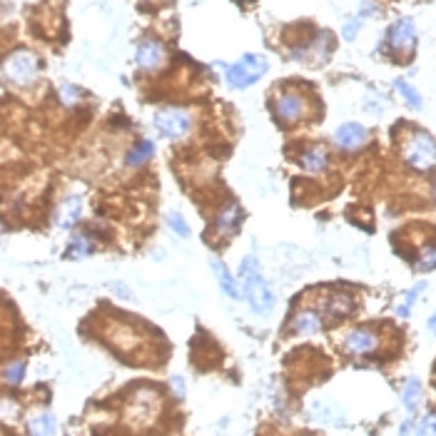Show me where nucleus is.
<instances>
[{"instance_id": "nucleus-1", "label": "nucleus", "mask_w": 436, "mask_h": 436, "mask_svg": "<svg viewBox=\"0 0 436 436\" xmlns=\"http://www.w3.org/2000/svg\"><path fill=\"white\" fill-rule=\"evenodd\" d=\"M239 284H242V297L247 299V305L257 314H269L274 309V289L267 284V280L262 277L260 260L257 255H247L239 264Z\"/></svg>"}, {"instance_id": "nucleus-2", "label": "nucleus", "mask_w": 436, "mask_h": 436, "mask_svg": "<svg viewBox=\"0 0 436 436\" xmlns=\"http://www.w3.org/2000/svg\"><path fill=\"white\" fill-rule=\"evenodd\" d=\"M404 160L409 167L419 172H429L436 167V143L429 132L417 130L414 135L406 137L404 143Z\"/></svg>"}, {"instance_id": "nucleus-3", "label": "nucleus", "mask_w": 436, "mask_h": 436, "mask_svg": "<svg viewBox=\"0 0 436 436\" xmlns=\"http://www.w3.org/2000/svg\"><path fill=\"white\" fill-rule=\"evenodd\" d=\"M37 73H40V62L30 50H15L3 62V78L12 85H30L37 80Z\"/></svg>"}, {"instance_id": "nucleus-4", "label": "nucleus", "mask_w": 436, "mask_h": 436, "mask_svg": "<svg viewBox=\"0 0 436 436\" xmlns=\"http://www.w3.org/2000/svg\"><path fill=\"white\" fill-rule=\"evenodd\" d=\"M267 73V60L262 55H242L235 65H224V78L232 87H249Z\"/></svg>"}, {"instance_id": "nucleus-5", "label": "nucleus", "mask_w": 436, "mask_h": 436, "mask_svg": "<svg viewBox=\"0 0 436 436\" xmlns=\"http://www.w3.org/2000/svg\"><path fill=\"white\" fill-rule=\"evenodd\" d=\"M152 125H155V130L160 132V135L170 137V140H180V137L190 130L192 120H190V115H187L185 110L167 107V110L157 112L155 120H152Z\"/></svg>"}, {"instance_id": "nucleus-6", "label": "nucleus", "mask_w": 436, "mask_h": 436, "mask_svg": "<svg viewBox=\"0 0 436 436\" xmlns=\"http://www.w3.org/2000/svg\"><path fill=\"white\" fill-rule=\"evenodd\" d=\"M389 45L399 53H411L414 45H417V28H414V20L401 18L392 25L389 30Z\"/></svg>"}, {"instance_id": "nucleus-7", "label": "nucleus", "mask_w": 436, "mask_h": 436, "mask_svg": "<svg viewBox=\"0 0 436 436\" xmlns=\"http://www.w3.org/2000/svg\"><path fill=\"white\" fill-rule=\"evenodd\" d=\"M165 62V48L157 40H143L137 45V65L143 70H157Z\"/></svg>"}, {"instance_id": "nucleus-8", "label": "nucleus", "mask_w": 436, "mask_h": 436, "mask_svg": "<svg viewBox=\"0 0 436 436\" xmlns=\"http://www.w3.org/2000/svg\"><path fill=\"white\" fill-rule=\"evenodd\" d=\"M334 143L342 149H359L361 145L367 143V130L359 122H344L334 132Z\"/></svg>"}, {"instance_id": "nucleus-9", "label": "nucleus", "mask_w": 436, "mask_h": 436, "mask_svg": "<svg viewBox=\"0 0 436 436\" xmlns=\"http://www.w3.org/2000/svg\"><path fill=\"white\" fill-rule=\"evenodd\" d=\"M376 344H379V339H376V334L369 329L349 331L347 339H344V349H347L349 354H369V352L376 349Z\"/></svg>"}, {"instance_id": "nucleus-10", "label": "nucleus", "mask_w": 436, "mask_h": 436, "mask_svg": "<svg viewBox=\"0 0 436 436\" xmlns=\"http://www.w3.org/2000/svg\"><path fill=\"white\" fill-rule=\"evenodd\" d=\"M305 100L299 98V95L287 93L277 100V112H280V118L287 120V122H297L302 115H305Z\"/></svg>"}, {"instance_id": "nucleus-11", "label": "nucleus", "mask_w": 436, "mask_h": 436, "mask_svg": "<svg viewBox=\"0 0 436 436\" xmlns=\"http://www.w3.org/2000/svg\"><path fill=\"white\" fill-rule=\"evenodd\" d=\"M28 431H30V436H55V431H57L55 414H50V411L33 414L30 421H28Z\"/></svg>"}, {"instance_id": "nucleus-12", "label": "nucleus", "mask_w": 436, "mask_h": 436, "mask_svg": "<svg viewBox=\"0 0 436 436\" xmlns=\"http://www.w3.org/2000/svg\"><path fill=\"white\" fill-rule=\"evenodd\" d=\"M210 267H212V272H215V280L219 282V287H222V289H224V294H227V297L237 299V297H239V294H242V289L237 287L235 277H232L230 269L224 267L222 262H219V260H210Z\"/></svg>"}, {"instance_id": "nucleus-13", "label": "nucleus", "mask_w": 436, "mask_h": 436, "mask_svg": "<svg viewBox=\"0 0 436 436\" xmlns=\"http://www.w3.org/2000/svg\"><path fill=\"white\" fill-rule=\"evenodd\" d=\"M80 212H82V199L78 197V194H73V197L65 199V205H62L60 210V217H57V224H60L62 230H68V227H73V224L80 219Z\"/></svg>"}, {"instance_id": "nucleus-14", "label": "nucleus", "mask_w": 436, "mask_h": 436, "mask_svg": "<svg viewBox=\"0 0 436 436\" xmlns=\"http://www.w3.org/2000/svg\"><path fill=\"white\" fill-rule=\"evenodd\" d=\"M419 401H421V381L417 376H411L404 384V392H401V404H404V409L409 414H417Z\"/></svg>"}, {"instance_id": "nucleus-15", "label": "nucleus", "mask_w": 436, "mask_h": 436, "mask_svg": "<svg viewBox=\"0 0 436 436\" xmlns=\"http://www.w3.org/2000/svg\"><path fill=\"white\" fill-rule=\"evenodd\" d=\"M294 329L299 334H317V331H322V317H319L317 311H302L294 319Z\"/></svg>"}, {"instance_id": "nucleus-16", "label": "nucleus", "mask_w": 436, "mask_h": 436, "mask_svg": "<svg viewBox=\"0 0 436 436\" xmlns=\"http://www.w3.org/2000/svg\"><path fill=\"white\" fill-rule=\"evenodd\" d=\"M152 152H155V143H152V140H143V143H137L135 147L127 152L125 160H127L130 167H140L143 162H147L149 157H152Z\"/></svg>"}, {"instance_id": "nucleus-17", "label": "nucleus", "mask_w": 436, "mask_h": 436, "mask_svg": "<svg viewBox=\"0 0 436 436\" xmlns=\"http://www.w3.org/2000/svg\"><path fill=\"white\" fill-rule=\"evenodd\" d=\"M242 222V210L237 205H227L224 212L217 217V230L219 232H235Z\"/></svg>"}, {"instance_id": "nucleus-18", "label": "nucleus", "mask_w": 436, "mask_h": 436, "mask_svg": "<svg viewBox=\"0 0 436 436\" xmlns=\"http://www.w3.org/2000/svg\"><path fill=\"white\" fill-rule=\"evenodd\" d=\"M302 167L307 170V172H322L324 167H327V152H324L322 147H311L307 149L305 155H302Z\"/></svg>"}, {"instance_id": "nucleus-19", "label": "nucleus", "mask_w": 436, "mask_h": 436, "mask_svg": "<svg viewBox=\"0 0 436 436\" xmlns=\"http://www.w3.org/2000/svg\"><path fill=\"white\" fill-rule=\"evenodd\" d=\"M352 309H354V299L349 297V294H334L329 299V305H327V311H329L331 317H347Z\"/></svg>"}, {"instance_id": "nucleus-20", "label": "nucleus", "mask_w": 436, "mask_h": 436, "mask_svg": "<svg viewBox=\"0 0 436 436\" xmlns=\"http://www.w3.org/2000/svg\"><path fill=\"white\" fill-rule=\"evenodd\" d=\"M394 87H397L399 93H401V98L406 100V105H411L414 110H421L424 102H421V95L414 90V87L409 85L406 80H394Z\"/></svg>"}, {"instance_id": "nucleus-21", "label": "nucleus", "mask_w": 436, "mask_h": 436, "mask_svg": "<svg viewBox=\"0 0 436 436\" xmlns=\"http://www.w3.org/2000/svg\"><path fill=\"white\" fill-rule=\"evenodd\" d=\"M90 249H93V244H90V239H87L85 235H75L73 237V242H70V247H68V260H80V257H85V255H90Z\"/></svg>"}, {"instance_id": "nucleus-22", "label": "nucleus", "mask_w": 436, "mask_h": 436, "mask_svg": "<svg viewBox=\"0 0 436 436\" xmlns=\"http://www.w3.org/2000/svg\"><path fill=\"white\" fill-rule=\"evenodd\" d=\"M23 376H25L23 361H10V364H6V369H3V379H6L8 386H18L20 381H23Z\"/></svg>"}, {"instance_id": "nucleus-23", "label": "nucleus", "mask_w": 436, "mask_h": 436, "mask_svg": "<svg viewBox=\"0 0 436 436\" xmlns=\"http://www.w3.org/2000/svg\"><path fill=\"white\" fill-rule=\"evenodd\" d=\"M424 289H426V282H419L417 287H414V289H409V292L404 294V305L399 307L397 309V314L399 317H409V309H411V305H414V302H417V297L419 294L424 292Z\"/></svg>"}, {"instance_id": "nucleus-24", "label": "nucleus", "mask_w": 436, "mask_h": 436, "mask_svg": "<svg viewBox=\"0 0 436 436\" xmlns=\"http://www.w3.org/2000/svg\"><path fill=\"white\" fill-rule=\"evenodd\" d=\"M167 224H170V230H172L177 237H190V227H187L185 217H182L180 212H170V215H167Z\"/></svg>"}, {"instance_id": "nucleus-25", "label": "nucleus", "mask_w": 436, "mask_h": 436, "mask_svg": "<svg viewBox=\"0 0 436 436\" xmlns=\"http://www.w3.org/2000/svg\"><path fill=\"white\" fill-rule=\"evenodd\" d=\"M417 267L421 269V272H431V269H436V247H426L421 252V257H419Z\"/></svg>"}, {"instance_id": "nucleus-26", "label": "nucleus", "mask_w": 436, "mask_h": 436, "mask_svg": "<svg viewBox=\"0 0 436 436\" xmlns=\"http://www.w3.org/2000/svg\"><path fill=\"white\" fill-rule=\"evenodd\" d=\"M417 436H436V414L421 419V424L417 426Z\"/></svg>"}, {"instance_id": "nucleus-27", "label": "nucleus", "mask_w": 436, "mask_h": 436, "mask_svg": "<svg viewBox=\"0 0 436 436\" xmlns=\"http://www.w3.org/2000/svg\"><path fill=\"white\" fill-rule=\"evenodd\" d=\"M359 28H361V15H356L352 23L344 25V37H347V40H354L356 33H359Z\"/></svg>"}, {"instance_id": "nucleus-28", "label": "nucleus", "mask_w": 436, "mask_h": 436, "mask_svg": "<svg viewBox=\"0 0 436 436\" xmlns=\"http://www.w3.org/2000/svg\"><path fill=\"white\" fill-rule=\"evenodd\" d=\"M172 386L177 389V397H185V384H182V376H174Z\"/></svg>"}, {"instance_id": "nucleus-29", "label": "nucleus", "mask_w": 436, "mask_h": 436, "mask_svg": "<svg viewBox=\"0 0 436 436\" xmlns=\"http://www.w3.org/2000/svg\"><path fill=\"white\" fill-rule=\"evenodd\" d=\"M429 331L436 336V311H434V314H431V317H429Z\"/></svg>"}]
</instances>
